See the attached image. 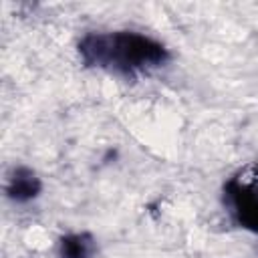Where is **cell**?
<instances>
[{
  "instance_id": "6da1fadb",
  "label": "cell",
  "mask_w": 258,
  "mask_h": 258,
  "mask_svg": "<svg viewBox=\"0 0 258 258\" xmlns=\"http://www.w3.org/2000/svg\"><path fill=\"white\" fill-rule=\"evenodd\" d=\"M81 54L95 67L125 75L159 67L167 56L163 44L137 32L89 34L81 42Z\"/></svg>"
},
{
  "instance_id": "7a4b0ae2",
  "label": "cell",
  "mask_w": 258,
  "mask_h": 258,
  "mask_svg": "<svg viewBox=\"0 0 258 258\" xmlns=\"http://www.w3.org/2000/svg\"><path fill=\"white\" fill-rule=\"evenodd\" d=\"M38 189H40V183L30 169H18L14 177H10L6 187L8 196L14 202H28L38 194Z\"/></svg>"
},
{
  "instance_id": "3957f363",
  "label": "cell",
  "mask_w": 258,
  "mask_h": 258,
  "mask_svg": "<svg viewBox=\"0 0 258 258\" xmlns=\"http://www.w3.org/2000/svg\"><path fill=\"white\" fill-rule=\"evenodd\" d=\"M89 252H91L89 242H83L81 236H77L75 240L62 242V256H67V258H85V256H89Z\"/></svg>"
}]
</instances>
